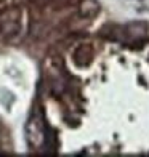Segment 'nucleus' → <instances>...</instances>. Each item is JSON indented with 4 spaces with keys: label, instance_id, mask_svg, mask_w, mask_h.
Here are the masks:
<instances>
[{
    "label": "nucleus",
    "instance_id": "1",
    "mask_svg": "<svg viewBox=\"0 0 149 157\" xmlns=\"http://www.w3.org/2000/svg\"><path fill=\"white\" fill-rule=\"evenodd\" d=\"M91 58H93V48H91V45H80L74 52V61L80 67L87 66L91 61Z\"/></svg>",
    "mask_w": 149,
    "mask_h": 157
},
{
    "label": "nucleus",
    "instance_id": "2",
    "mask_svg": "<svg viewBox=\"0 0 149 157\" xmlns=\"http://www.w3.org/2000/svg\"><path fill=\"white\" fill-rule=\"evenodd\" d=\"M79 10H80L82 18H95L99 13V5L95 0H82Z\"/></svg>",
    "mask_w": 149,
    "mask_h": 157
}]
</instances>
